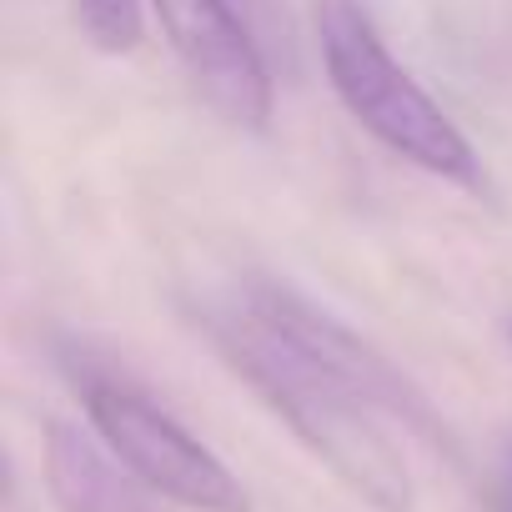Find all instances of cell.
I'll return each instance as SVG.
<instances>
[{"instance_id":"obj_1","label":"cell","mask_w":512,"mask_h":512,"mask_svg":"<svg viewBox=\"0 0 512 512\" xmlns=\"http://www.w3.org/2000/svg\"><path fill=\"white\" fill-rule=\"evenodd\" d=\"M196 317L221 362L367 507L412 512V467L397 427L457 457L427 392L307 292L246 277L211 292Z\"/></svg>"},{"instance_id":"obj_2","label":"cell","mask_w":512,"mask_h":512,"mask_svg":"<svg viewBox=\"0 0 512 512\" xmlns=\"http://www.w3.org/2000/svg\"><path fill=\"white\" fill-rule=\"evenodd\" d=\"M317 46H322V66L337 101L372 141H382L392 156H402L407 166L437 181H452L467 191L487 186L482 156L472 151V141L427 96V86L387 51L362 0H317Z\"/></svg>"},{"instance_id":"obj_3","label":"cell","mask_w":512,"mask_h":512,"mask_svg":"<svg viewBox=\"0 0 512 512\" xmlns=\"http://www.w3.org/2000/svg\"><path fill=\"white\" fill-rule=\"evenodd\" d=\"M81 402L96 442L156 497L191 512H251V492L241 487V477L206 442H196L166 407H156L141 387L86 372Z\"/></svg>"},{"instance_id":"obj_4","label":"cell","mask_w":512,"mask_h":512,"mask_svg":"<svg viewBox=\"0 0 512 512\" xmlns=\"http://www.w3.org/2000/svg\"><path fill=\"white\" fill-rule=\"evenodd\" d=\"M151 11L201 101L236 131H267L277 101L272 56L231 0H151Z\"/></svg>"},{"instance_id":"obj_5","label":"cell","mask_w":512,"mask_h":512,"mask_svg":"<svg viewBox=\"0 0 512 512\" xmlns=\"http://www.w3.org/2000/svg\"><path fill=\"white\" fill-rule=\"evenodd\" d=\"M46 487L61 512H166V497L141 487L101 442L71 422L46 427Z\"/></svg>"},{"instance_id":"obj_6","label":"cell","mask_w":512,"mask_h":512,"mask_svg":"<svg viewBox=\"0 0 512 512\" xmlns=\"http://www.w3.org/2000/svg\"><path fill=\"white\" fill-rule=\"evenodd\" d=\"M81 36L106 56H131L146 41V6L141 0H71Z\"/></svg>"},{"instance_id":"obj_7","label":"cell","mask_w":512,"mask_h":512,"mask_svg":"<svg viewBox=\"0 0 512 512\" xmlns=\"http://www.w3.org/2000/svg\"><path fill=\"white\" fill-rule=\"evenodd\" d=\"M231 6H236V16L251 26V36L262 41V51H272V46L292 51V46H287V16H282V0H231Z\"/></svg>"},{"instance_id":"obj_8","label":"cell","mask_w":512,"mask_h":512,"mask_svg":"<svg viewBox=\"0 0 512 512\" xmlns=\"http://www.w3.org/2000/svg\"><path fill=\"white\" fill-rule=\"evenodd\" d=\"M487 512H512V437H507L502 452H497L492 487H487Z\"/></svg>"}]
</instances>
